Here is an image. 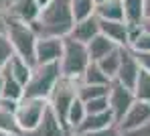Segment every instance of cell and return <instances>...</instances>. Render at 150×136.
Listing matches in <instances>:
<instances>
[{
	"label": "cell",
	"mask_w": 150,
	"mask_h": 136,
	"mask_svg": "<svg viewBox=\"0 0 150 136\" xmlns=\"http://www.w3.org/2000/svg\"><path fill=\"white\" fill-rule=\"evenodd\" d=\"M33 30L39 39L57 37L65 39L71 35L75 27V18L71 12V0H51L45 8H41L35 23H30Z\"/></svg>",
	"instance_id": "6da1fadb"
},
{
	"label": "cell",
	"mask_w": 150,
	"mask_h": 136,
	"mask_svg": "<svg viewBox=\"0 0 150 136\" xmlns=\"http://www.w3.org/2000/svg\"><path fill=\"white\" fill-rule=\"evenodd\" d=\"M4 35L12 47V51L16 57L25 59L26 63H30L33 67L37 65V57H35V51H37V33L33 30V27L28 23H23L18 18H12L6 14V25H4Z\"/></svg>",
	"instance_id": "7a4b0ae2"
},
{
	"label": "cell",
	"mask_w": 150,
	"mask_h": 136,
	"mask_svg": "<svg viewBox=\"0 0 150 136\" xmlns=\"http://www.w3.org/2000/svg\"><path fill=\"white\" fill-rule=\"evenodd\" d=\"M89 63L91 61H89V53H87V45L75 41L71 37H65L63 39V55L59 59L61 77L81 79V75Z\"/></svg>",
	"instance_id": "3957f363"
},
{
	"label": "cell",
	"mask_w": 150,
	"mask_h": 136,
	"mask_svg": "<svg viewBox=\"0 0 150 136\" xmlns=\"http://www.w3.org/2000/svg\"><path fill=\"white\" fill-rule=\"evenodd\" d=\"M61 79V67L59 63H45V65H35L30 79L25 85L23 98H41L49 100L53 87Z\"/></svg>",
	"instance_id": "277c9868"
},
{
	"label": "cell",
	"mask_w": 150,
	"mask_h": 136,
	"mask_svg": "<svg viewBox=\"0 0 150 136\" xmlns=\"http://www.w3.org/2000/svg\"><path fill=\"white\" fill-rule=\"evenodd\" d=\"M79 83L81 79H67V77H61L57 85L53 87L49 96V108L51 112L57 116V120L61 122V126L65 128L67 124V112L71 108L75 100H77V89H79Z\"/></svg>",
	"instance_id": "5b68a950"
},
{
	"label": "cell",
	"mask_w": 150,
	"mask_h": 136,
	"mask_svg": "<svg viewBox=\"0 0 150 136\" xmlns=\"http://www.w3.org/2000/svg\"><path fill=\"white\" fill-rule=\"evenodd\" d=\"M47 108H49V102L47 100H41V98H23L16 104V110H14V116H16V124H18L21 134L35 130L39 126V122L43 120Z\"/></svg>",
	"instance_id": "8992f818"
},
{
	"label": "cell",
	"mask_w": 150,
	"mask_h": 136,
	"mask_svg": "<svg viewBox=\"0 0 150 136\" xmlns=\"http://www.w3.org/2000/svg\"><path fill=\"white\" fill-rule=\"evenodd\" d=\"M136 102V96L132 89L124 87L122 83H118L116 79L110 83V91H108V104H110V112L114 114L116 124L124 118V114L130 110V106Z\"/></svg>",
	"instance_id": "52a82bcc"
},
{
	"label": "cell",
	"mask_w": 150,
	"mask_h": 136,
	"mask_svg": "<svg viewBox=\"0 0 150 136\" xmlns=\"http://www.w3.org/2000/svg\"><path fill=\"white\" fill-rule=\"evenodd\" d=\"M140 71H142V69H140V65H138L134 53H132L128 47H122V61H120V69H118V75H116V81L134 91V85L138 81Z\"/></svg>",
	"instance_id": "ba28073f"
},
{
	"label": "cell",
	"mask_w": 150,
	"mask_h": 136,
	"mask_svg": "<svg viewBox=\"0 0 150 136\" xmlns=\"http://www.w3.org/2000/svg\"><path fill=\"white\" fill-rule=\"evenodd\" d=\"M63 55V39L57 37H43L37 41V65H45V63H59Z\"/></svg>",
	"instance_id": "9c48e42d"
},
{
	"label": "cell",
	"mask_w": 150,
	"mask_h": 136,
	"mask_svg": "<svg viewBox=\"0 0 150 136\" xmlns=\"http://www.w3.org/2000/svg\"><path fill=\"white\" fill-rule=\"evenodd\" d=\"M150 120V104L148 102H134L130 110L124 114V118L118 122V128L122 132H130V130H136L140 128L142 124H146Z\"/></svg>",
	"instance_id": "30bf717a"
},
{
	"label": "cell",
	"mask_w": 150,
	"mask_h": 136,
	"mask_svg": "<svg viewBox=\"0 0 150 136\" xmlns=\"http://www.w3.org/2000/svg\"><path fill=\"white\" fill-rule=\"evenodd\" d=\"M100 33L103 37H108L118 47H128L130 45L128 25L124 21H100Z\"/></svg>",
	"instance_id": "8fae6325"
},
{
	"label": "cell",
	"mask_w": 150,
	"mask_h": 136,
	"mask_svg": "<svg viewBox=\"0 0 150 136\" xmlns=\"http://www.w3.org/2000/svg\"><path fill=\"white\" fill-rule=\"evenodd\" d=\"M112 124H116V120H114V114L110 110L108 112H101V114H87L85 120L77 126V130H75L73 134L83 136V134H89V132H98V130L108 128Z\"/></svg>",
	"instance_id": "7c38bea8"
},
{
	"label": "cell",
	"mask_w": 150,
	"mask_h": 136,
	"mask_svg": "<svg viewBox=\"0 0 150 136\" xmlns=\"http://www.w3.org/2000/svg\"><path fill=\"white\" fill-rule=\"evenodd\" d=\"M21 136H67V130L61 126V122L51 112V108H47L43 120L39 122V126L35 130H30V132H23Z\"/></svg>",
	"instance_id": "4fadbf2b"
},
{
	"label": "cell",
	"mask_w": 150,
	"mask_h": 136,
	"mask_svg": "<svg viewBox=\"0 0 150 136\" xmlns=\"http://www.w3.org/2000/svg\"><path fill=\"white\" fill-rule=\"evenodd\" d=\"M39 12H41V6L37 4V0H16V2L10 6V10H8L6 14L30 25V23L37 21Z\"/></svg>",
	"instance_id": "5bb4252c"
},
{
	"label": "cell",
	"mask_w": 150,
	"mask_h": 136,
	"mask_svg": "<svg viewBox=\"0 0 150 136\" xmlns=\"http://www.w3.org/2000/svg\"><path fill=\"white\" fill-rule=\"evenodd\" d=\"M16 104L18 102H10V100L0 98V130L8 132L10 136H21L18 124H16V116H14Z\"/></svg>",
	"instance_id": "9a60e30c"
},
{
	"label": "cell",
	"mask_w": 150,
	"mask_h": 136,
	"mask_svg": "<svg viewBox=\"0 0 150 136\" xmlns=\"http://www.w3.org/2000/svg\"><path fill=\"white\" fill-rule=\"evenodd\" d=\"M100 35V18L98 16H89V18H85V21H79V23H75L73 30H71V39L75 41H79V43H83V45H87L93 37H98Z\"/></svg>",
	"instance_id": "2e32d148"
},
{
	"label": "cell",
	"mask_w": 150,
	"mask_h": 136,
	"mask_svg": "<svg viewBox=\"0 0 150 136\" xmlns=\"http://www.w3.org/2000/svg\"><path fill=\"white\" fill-rule=\"evenodd\" d=\"M96 16L100 21H124L122 0H103V2H98Z\"/></svg>",
	"instance_id": "e0dca14e"
},
{
	"label": "cell",
	"mask_w": 150,
	"mask_h": 136,
	"mask_svg": "<svg viewBox=\"0 0 150 136\" xmlns=\"http://www.w3.org/2000/svg\"><path fill=\"white\" fill-rule=\"evenodd\" d=\"M118 45H114L108 37H103V35H98V37H93L89 43H87V53H89V61H93V63H98L100 59H103L108 53H112L114 49H116Z\"/></svg>",
	"instance_id": "ac0fdd59"
},
{
	"label": "cell",
	"mask_w": 150,
	"mask_h": 136,
	"mask_svg": "<svg viewBox=\"0 0 150 136\" xmlns=\"http://www.w3.org/2000/svg\"><path fill=\"white\" fill-rule=\"evenodd\" d=\"M16 81L21 83L23 87L26 85V81L30 79V73H33V65L30 63H26L25 59H21V57H16V55H12V59L6 63V67H4Z\"/></svg>",
	"instance_id": "d6986e66"
},
{
	"label": "cell",
	"mask_w": 150,
	"mask_h": 136,
	"mask_svg": "<svg viewBox=\"0 0 150 136\" xmlns=\"http://www.w3.org/2000/svg\"><path fill=\"white\" fill-rule=\"evenodd\" d=\"M124 23L128 27H140L144 21V0H122Z\"/></svg>",
	"instance_id": "ffe728a7"
},
{
	"label": "cell",
	"mask_w": 150,
	"mask_h": 136,
	"mask_svg": "<svg viewBox=\"0 0 150 136\" xmlns=\"http://www.w3.org/2000/svg\"><path fill=\"white\" fill-rule=\"evenodd\" d=\"M85 116H87V112H85V104L77 98L73 104H71L69 112H67V124H65L67 136H73V132L77 130V126L85 120Z\"/></svg>",
	"instance_id": "44dd1931"
},
{
	"label": "cell",
	"mask_w": 150,
	"mask_h": 136,
	"mask_svg": "<svg viewBox=\"0 0 150 136\" xmlns=\"http://www.w3.org/2000/svg\"><path fill=\"white\" fill-rule=\"evenodd\" d=\"M120 61H122V47H116L112 53H108L103 59H100L98 65H100L101 71L114 81L116 75H118V69H120Z\"/></svg>",
	"instance_id": "7402d4cb"
},
{
	"label": "cell",
	"mask_w": 150,
	"mask_h": 136,
	"mask_svg": "<svg viewBox=\"0 0 150 136\" xmlns=\"http://www.w3.org/2000/svg\"><path fill=\"white\" fill-rule=\"evenodd\" d=\"M81 83H83V85H110L112 79L101 71L98 63H93V61H91V63L85 67L83 75H81Z\"/></svg>",
	"instance_id": "603a6c76"
},
{
	"label": "cell",
	"mask_w": 150,
	"mask_h": 136,
	"mask_svg": "<svg viewBox=\"0 0 150 136\" xmlns=\"http://www.w3.org/2000/svg\"><path fill=\"white\" fill-rule=\"evenodd\" d=\"M4 73V87H2V98L4 100H10V102H21L23 100V93H25V87L16 81L6 69H2Z\"/></svg>",
	"instance_id": "cb8c5ba5"
},
{
	"label": "cell",
	"mask_w": 150,
	"mask_h": 136,
	"mask_svg": "<svg viewBox=\"0 0 150 136\" xmlns=\"http://www.w3.org/2000/svg\"><path fill=\"white\" fill-rule=\"evenodd\" d=\"M96 6H98L96 0H71V12H73L75 23L96 16Z\"/></svg>",
	"instance_id": "d4e9b609"
},
{
	"label": "cell",
	"mask_w": 150,
	"mask_h": 136,
	"mask_svg": "<svg viewBox=\"0 0 150 136\" xmlns=\"http://www.w3.org/2000/svg\"><path fill=\"white\" fill-rule=\"evenodd\" d=\"M108 91H110V85H83V83H79L77 98L85 104V102L96 100V98H105Z\"/></svg>",
	"instance_id": "484cf974"
},
{
	"label": "cell",
	"mask_w": 150,
	"mask_h": 136,
	"mask_svg": "<svg viewBox=\"0 0 150 136\" xmlns=\"http://www.w3.org/2000/svg\"><path fill=\"white\" fill-rule=\"evenodd\" d=\"M134 96L138 102H148L150 104V73L148 71H140L138 81L134 85Z\"/></svg>",
	"instance_id": "4316f807"
},
{
	"label": "cell",
	"mask_w": 150,
	"mask_h": 136,
	"mask_svg": "<svg viewBox=\"0 0 150 136\" xmlns=\"http://www.w3.org/2000/svg\"><path fill=\"white\" fill-rule=\"evenodd\" d=\"M128 49H132L134 53H150V33H140L132 43H130V47Z\"/></svg>",
	"instance_id": "83f0119b"
},
{
	"label": "cell",
	"mask_w": 150,
	"mask_h": 136,
	"mask_svg": "<svg viewBox=\"0 0 150 136\" xmlns=\"http://www.w3.org/2000/svg\"><path fill=\"white\" fill-rule=\"evenodd\" d=\"M12 47H10V43H8V39H6V35L4 33H0V69H4L6 67V63L12 59Z\"/></svg>",
	"instance_id": "f1b7e54d"
},
{
	"label": "cell",
	"mask_w": 150,
	"mask_h": 136,
	"mask_svg": "<svg viewBox=\"0 0 150 136\" xmlns=\"http://www.w3.org/2000/svg\"><path fill=\"white\" fill-rule=\"evenodd\" d=\"M108 110H110L108 96H105V98H96V100L85 102V112H87V114H101V112H108Z\"/></svg>",
	"instance_id": "f546056e"
},
{
	"label": "cell",
	"mask_w": 150,
	"mask_h": 136,
	"mask_svg": "<svg viewBox=\"0 0 150 136\" xmlns=\"http://www.w3.org/2000/svg\"><path fill=\"white\" fill-rule=\"evenodd\" d=\"M83 136H122V130L118 128V124H112V126H108V128H101L98 132H89V134H83Z\"/></svg>",
	"instance_id": "4dcf8cb0"
},
{
	"label": "cell",
	"mask_w": 150,
	"mask_h": 136,
	"mask_svg": "<svg viewBox=\"0 0 150 136\" xmlns=\"http://www.w3.org/2000/svg\"><path fill=\"white\" fill-rule=\"evenodd\" d=\"M130 51H132V49H130ZM132 53H134V51H132ZM134 57H136V61H138L140 69L150 73V53H134Z\"/></svg>",
	"instance_id": "1f68e13d"
},
{
	"label": "cell",
	"mask_w": 150,
	"mask_h": 136,
	"mask_svg": "<svg viewBox=\"0 0 150 136\" xmlns=\"http://www.w3.org/2000/svg\"><path fill=\"white\" fill-rule=\"evenodd\" d=\"M122 136H150V120L146 122V124H142L140 128H136V130L122 132Z\"/></svg>",
	"instance_id": "d6a6232c"
},
{
	"label": "cell",
	"mask_w": 150,
	"mask_h": 136,
	"mask_svg": "<svg viewBox=\"0 0 150 136\" xmlns=\"http://www.w3.org/2000/svg\"><path fill=\"white\" fill-rule=\"evenodd\" d=\"M14 2H16V0H0V12H4V14H6Z\"/></svg>",
	"instance_id": "836d02e7"
},
{
	"label": "cell",
	"mask_w": 150,
	"mask_h": 136,
	"mask_svg": "<svg viewBox=\"0 0 150 136\" xmlns=\"http://www.w3.org/2000/svg\"><path fill=\"white\" fill-rule=\"evenodd\" d=\"M140 27H142L144 33H150V16H144V21H142V25H140Z\"/></svg>",
	"instance_id": "e575fe53"
},
{
	"label": "cell",
	"mask_w": 150,
	"mask_h": 136,
	"mask_svg": "<svg viewBox=\"0 0 150 136\" xmlns=\"http://www.w3.org/2000/svg\"><path fill=\"white\" fill-rule=\"evenodd\" d=\"M4 25H6V14L0 12V33H4Z\"/></svg>",
	"instance_id": "d590c367"
},
{
	"label": "cell",
	"mask_w": 150,
	"mask_h": 136,
	"mask_svg": "<svg viewBox=\"0 0 150 136\" xmlns=\"http://www.w3.org/2000/svg\"><path fill=\"white\" fill-rule=\"evenodd\" d=\"M144 16H150V0H144Z\"/></svg>",
	"instance_id": "8d00e7d4"
},
{
	"label": "cell",
	"mask_w": 150,
	"mask_h": 136,
	"mask_svg": "<svg viewBox=\"0 0 150 136\" xmlns=\"http://www.w3.org/2000/svg\"><path fill=\"white\" fill-rule=\"evenodd\" d=\"M2 87H4V73L0 69V98H2Z\"/></svg>",
	"instance_id": "74e56055"
},
{
	"label": "cell",
	"mask_w": 150,
	"mask_h": 136,
	"mask_svg": "<svg viewBox=\"0 0 150 136\" xmlns=\"http://www.w3.org/2000/svg\"><path fill=\"white\" fill-rule=\"evenodd\" d=\"M51 0H37V4H39V6H41V8H45V6H47V4H49Z\"/></svg>",
	"instance_id": "f35d334b"
},
{
	"label": "cell",
	"mask_w": 150,
	"mask_h": 136,
	"mask_svg": "<svg viewBox=\"0 0 150 136\" xmlns=\"http://www.w3.org/2000/svg\"><path fill=\"white\" fill-rule=\"evenodd\" d=\"M0 136H10L8 132H4V130H0Z\"/></svg>",
	"instance_id": "ab89813d"
},
{
	"label": "cell",
	"mask_w": 150,
	"mask_h": 136,
	"mask_svg": "<svg viewBox=\"0 0 150 136\" xmlns=\"http://www.w3.org/2000/svg\"><path fill=\"white\" fill-rule=\"evenodd\" d=\"M96 2H103V0H96Z\"/></svg>",
	"instance_id": "60d3db41"
},
{
	"label": "cell",
	"mask_w": 150,
	"mask_h": 136,
	"mask_svg": "<svg viewBox=\"0 0 150 136\" xmlns=\"http://www.w3.org/2000/svg\"><path fill=\"white\" fill-rule=\"evenodd\" d=\"M73 136H75V134H73Z\"/></svg>",
	"instance_id": "b9f144b4"
}]
</instances>
